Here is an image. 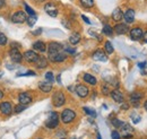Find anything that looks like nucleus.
Masks as SVG:
<instances>
[{"label":"nucleus","mask_w":147,"mask_h":139,"mask_svg":"<svg viewBox=\"0 0 147 139\" xmlns=\"http://www.w3.org/2000/svg\"><path fill=\"white\" fill-rule=\"evenodd\" d=\"M59 124V114L57 112H51L48 120L45 121V127L49 129H55Z\"/></svg>","instance_id":"nucleus-1"},{"label":"nucleus","mask_w":147,"mask_h":139,"mask_svg":"<svg viewBox=\"0 0 147 139\" xmlns=\"http://www.w3.org/2000/svg\"><path fill=\"white\" fill-rule=\"evenodd\" d=\"M52 103L55 107H60L66 103V96L62 92H55L52 96Z\"/></svg>","instance_id":"nucleus-2"},{"label":"nucleus","mask_w":147,"mask_h":139,"mask_svg":"<svg viewBox=\"0 0 147 139\" xmlns=\"http://www.w3.org/2000/svg\"><path fill=\"white\" fill-rule=\"evenodd\" d=\"M75 118H76V113L70 109H66L61 113V120L63 123H70L75 120Z\"/></svg>","instance_id":"nucleus-3"},{"label":"nucleus","mask_w":147,"mask_h":139,"mask_svg":"<svg viewBox=\"0 0 147 139\" xmlns=\"http://www.w3.org/2000/svg\"><path fill=\"white\" fill-rule=\"evenodd\" d=\"M26 20H27V15L25 11H22V10L16 11L11 16V22L15 24H22V23H25Z\"/></svg>","instance_id":"nucleus-4"},{"label":"nucleus","mask_w":147,"mask_h":139,"mask_svg":"<svg viewBox=\"0 0 147 139\" xmlns=\"http://www.w3.org/2000/svg\"><path fill=\"white\" fill-rule=\"evenodd\" d=\"M9 57H10V59H11V61H13L14 63H19V62H22V60H23V54L19 52V50L16 49V48H11V49H10V51H9Z\"/></svg>","instance_id":"nucleus-5"},{"label":"nucleus","mask_w":147,"mask_h":139,"mask_svg":"<svg viewBox=\"0 0 147 139\" xmlns=\"http://www.w3.org/2000/svg\"><path fill=\"white\" fill-rule=\"evenodd\" d=\"M44 10H45V13H47L49 16H51V17H57V16H58V7L55 6L53 2H48V3H45Z\"/></svg>","instance_id":"nucleus-6"},{"label":"nucleus","mask_w":147,"mask_h":139,"mask_svg":"<svg viewBox=\"0 0 147 139\" xmlns=\"http://www.w3.org/2000/svg\"><path fill=\"white\" fill-rule=\"evenodd\" d=\"M63 49V45L59 42H50L48 45V53L49 54H53V53L61 52Z\"/></svg>","instance_id":"nucleus-7"},{"label":"nucleus","mask_w":147,"mask_h":139,"mask_svg":"<svg viewBox=\"0 0 147 139\" xmlns=\"http://www.w3.org/2000/svg\"><path fill=\"white\" fill-rule=\"evenodd\" d=\"M23 58H24L27 62L35 63V62H36V60L38 59V54H37L34 50H27L26 52L23 54Z\"/></svg>","instance_id":"nucleus-8"},{"label":"nucleus","mask_w":147,"mask_h":139,"mask_svg":"<svg viewBox=\"0 0 147 139\" xmlns=\"http://www.w3.org/2000/svg\"><path fill=\"white\" fill-rule=\"evenodd\" d=\"M92 57L95 61H103V62L108 61V55H107V53L104 52L103 50H101V49H97L96 51H94Z\"/></svg>","instance_id":"nucleus-9"},{"label":"nucleus","mask_w":147,"mask_h":139,"mask_svg":"<svg viewBox=\"0 0 147 139\" xmlns=\"http://www.w3.org/2000/svg\"><path fill=\"white\" fill-rule=\"evenodd\" d=\"M143 36H144V32L139 27H135L130 31V38L132 41H139L140 38H143Z\"/></svg>","instance_id":"nucleus-10"},{"label":"nucleus","mask_w":147,"mask_h":139,"mask_svg":"<svg viewBox=\"0 0 147 139\" xmlns=\"http://www.w3.org/2000/svg\"><path fill=\"white\" fill-rule=\"evenodd\" d=\"M67 59V54L63 52L53 53V54H49V60L52 62H62Z\"/></svg>","instance_id":"nucleus-11"},{"label":"nucleus","mask_w":147,"mask_h":139,"mask_svg":"<svg viewBox=\"0 0 147 139\" xmlns=\"http://www.w3.org/2000/svg\"><path fill=\"white\" fill-rule=\"evenodd\" d=\"M75 90H76L77 95H78L79 97H82V99L86 97V96L90 94V89H88V87L85 86V85H77L76 88H75Z\"/></svg>","instance_id":"nucleus-12"},{"label":"nucleus","mask_w":147,"mask_h":139,"mask_svg":"<svg viewBox=\"0 0 147 139\" xmlns=\"http://www.w3.org/2000/svg\"><path fill=\"white\" fill-rule=\"evenodd\" d=\"M0 112L3 115H10L13 112V106L9 102H2L0 103Z\"/></svg>","instance_id":"nucleus-13"},{"label":"nucleus","mask_w":147,"mask_h":139,"mask_svg":"<svg viewBox=\"0 0 147 139\" xmlns=\"http://www.w3.org/2000/svg\"><path fill=\"white\" fill-rule=\"evenodd\" d=\"M113 31H114L118 35H122V34H126V33L128 32L129 27L127 24L119 23V24H117V25L113 27Z\"/></svg>","instance_id":"nucleus-14"},{"label":"nucleus","mask_w":147,"mask_h":139,"mask_svg":"<svg viewBox=\"0 0 147 139\" xmlns=\"http://www.w3.org/2000/svg\"><path fill=\"white\" fill-rule=\"evenodd\" d=\"M18 101H19V103H20V104L27 105L32 102V96H31L28 93L23 92V93H20V94L18 95Z\"/></svg>","instance_id":"nucleus-15"},{"label":"nucleus","mask_w":147,"mask_h":139,"mask_svg":"<svg viewBox=\"0 0 147 139\" xmlns=\"http://www.w3.org/2000/svg\"><path fill=\"white\" fill-rule=\"evenodd\" d=\"M52 83L48 82V80H44V82H41L38 84V88L43 92V93H50L52 90Z\"/></svg>","instance_id":"nucleus-16"},{"label":"nucleus","mask_w":147,"mask_h":139,"mask_svg":"<svg viewBox=\"0 0 147 139\" xmlns=\"http://www.w3.org/2000/svg\"><path fill=\"white\" fill-rule=\"evenodd\" d=\"M112 19L114 22H121L123 19V11L121 10V8L117 7L113 11H112Z\"/></svg>","instance_id":"nucleus-17"},{"label":"nucleus","mask_w":147,"mask_h":139,"mask_svg":"<svg viewBox=\"0 0 147 139\" xmlns=\"http://www.w3.org/2000/svg\"><path fill=\"white\" fill-rule=\"evenodd\" d=\"M123 19H125L128 24L134 23V22H135V10L131 9V8L127 9V11L123 14Z\"/></svg>","instance_id":"nucleus-18"},{"label":"nucleus","mask_w":147,"mask_h":139,"mask_svg":"<svg viewBox=\"0 0 147 139\" xmlns=\"http://www.w3.org/2000/svg\"><path fill=\"white\" fill-rule=\"evenodd\" d=\"M110 95L114 102H117V103H122V102H123V95H122L118 89L112 90L110 93Z\"/></svg>","instance_id":"nucleus-19"},{"label":"nucleus","mask_w":147,"mask_h":139,"mask_svg":"<svg viewBox=\"0 0 147 139\" xmlns=\"http://www.w3.org/2000/svg\"><path fill=\"white\" fill-rule=\"evenodd\" d=\"M121 129H122V132H123V137L125 138H131V135L134 132V129H132V127H130V124L123 123L122 127H121Z\"/></svg>","instance_id":"nucleus-20"},{"label":"nucleus","mask_w":147,"mask_h":139,"mask_svg":"<svg viewBox=\"0 0 147 139\" xmlns=\"http://www.w3.org/2000/svg\"><path fill=\"white\" fill-rule=\"evenodd\" d=\"M36 67L38 69H43V68H47L48 67V65H49V61H48V59L45 58V57H43V55H38V59L36 60Z\"/></svg>","instance_id":"nucleus-21"},{"label":"nucleus","mask_w":147,"mask_h":139,"mask_svg":"<svg viewBox=\"0 0 147 139\" xmlns=\"http://www.w3.org/2000/svg\"><path fill=\"white\" fill-rule=\"evenodd\" d=\"M33 49L38 51V52H44L47 50V45L43 41H36L33 43Z\"/></svg>","instance_id":"nucleus-22"},{"label":"nucleus","mask_w":147,"mask_h":139,"mask_svg":"<svg viewBox=\"0 0 147 139\" xmlns=\"http://www.w3.org/2000/svg\"><path fill=\"white\" fill-rule=\"evenodd\" d=\"M83 79H84V82H86L87 84H90V85H96V83H97V80H96V78L92 76L91 74H84V76H83Z\"/></svg>","instance_id":"nucleus-23"},{"label":"nucleus","mask_w":147,"mask_h":139,"mask_svg":"<svg viewBox=\"0 0 147 139\" xmlns=\"http://www.w3.org/2000/svg\"><path fill=\"white\" fill-rule=\"evenodd\" d=\"M142 97H143V94H140V93H132L131 95H130V101L134 103L135 105L138 104V102L142 100Z\"/></svg>","instance_id":"nucleus-24"},{"label":"nucleus","mask_w":147,"mask_h":139,"mask_svg":"<svg viewBox=\"0 0 147 139\" xmlns=\"http://www.w3.org/2000/svg\"><path fill=\"white\" fill-rule=\"evenodd\" d=\"M80 41V34L79 33H73V34L69 36V42L73 44V45H76L77 43H79Z\"/></svg>","instance_id":"nucleus-25"},{"label":"nucleus","mask_w":147,"mask_h":139,"mask_svg":"<svg viewBox=\"0 0 147 139\" xmlns=\"http://www.w3.org/2000/svg\"><path fill=\"white\" fill-rule=\"evenodd\" d=\"M102 31H103V34H105L107 36H112V35H113V28L111 27L109 24L104 25Z\"/></svg>","instance_id":"nucleus-26"},{"label":"nucleus","mask_w":147,"mask_h":139,"mask_svg":"<svg viewBox=\"0 0 147 139\" xmlns=\"http://www.w3.org/2000/svg\"><path fill=\"white\" fill-rule=\"evenodd\" d=\"M104 49H105V53H107V54H112L113 51H114L113 45H112V43H111L110 41H107V42H105V44H104Z\"/></svg>","instance_id":"nucleus-27"},{"label":"nucleus","mask_w":147,"mask_h":139,"mask_svg":"<svg viewBox=\"0 0 147 139\" xmlns=\"http://www.w3.org/2000/svg\"><path fill=\"white\" fill-rule=\"evenodd\" d=\"M80 5L85 8H92L94 7V0H80Z\"/></svg>","instance_id":"nucleus-28"},{"label":"nucleus","mask_w":147,"mask_h":139,"mask_svg":"<svg viewBox=\"0 0 147 139\" xmlns=\"http://www.w3.org/2000/svg\"><path fill=\"white\" fill-rule=\"evenodd\" d=\"M36 20H37V16L36 15H33V16H30V17H27V24H28V26H34V24L36 23Z\"/></svg>","instance_id":"nucleus-29"},{"label":"nucleus","mask_w":147,"mask_h":139,"mask_svg":"<svg viewBox=\"0 0 147 139\" xmlns=\"http://www.w3.org/2000/svg\"><path fill=\"white\" fill-rule=\"evenodd\" d=\"M24 8H25V11L30 15V16H33V15H35V11L33 10V8L32 7H30L26 2H24Z\"/></svg>","instance_id":"nucleus-30"},{"label":"nucleus","mask_w":147,"mask_h":139,"mask_svg":"<svg viewBox=\"0 0 147 139\" xmlns=\"http://www.w3.org/2000/svg\"><path fill=\"white\" fill-rule=\"evenodd\" d=\"M45 79H47L48 82H50V83H53V82H55V77H53L52 71H48V72L45 74Z\"/></svg>","instance_id":"nucleus-31"},{"label":"nucleus","mask_w":147,"mask_h":139,"mask_svg":"<svg viewBox=\"0 0 147 139\" xmlns=\"http://www.w3.org/2000/svg\"><path fill=\"white\" fill-rule=\"evenodd\" d=\"M6 44H7V36L0 32V45L2 47V45H6Z\"/></svg>","instance_id":"nucleus-32"},{"label":"nucleus","mask_w":147,"mask_h":139,"mask_svg":"<svg viewBox=\"0 0 147 139\" xmlns=\"http://www.w3.org/2000/svg\"><path fill=\"white\" fill-rule=\"evenodd\" d=\"M25 109H26V105H23V104H20V103H19L18 105H16V106H15V110H14V111H15L16 113H19V112H23Z\"/></svg>","instance_id":"nucleus-33"},{"label":"nucleus","mask_w":147,"mask_h":139,"mask_svg":"<svg viewBox=\"0 0 147 139\" xmlns=\"http://www.w3.org/2000/svg\"><path fill=\"white\" fill-rule=\"evenodd\" d=\"M112 124H113L115 128H121L122 124H123V122L118 120V119H113V120H112Z\"/></svg>","instance_id":"nucleus-34"},{"label":"nucleus","mask_w":147,"mask_h":139,"mask_svg":"<svg viewBox=\"0 0 147 139\" xmlns=\"http://www.w3.org/2000/svg\"><path fill=\"white\" fill-rule=\"evenodd\" d=\"M84 112H86L88 115H92L93 118H95V117H96V112H95V111H93V110H91L90 107H84Z\"/></svg>","instance_id":"nucleus-35"},{"label":"nucleus","mask_w":147,"mask_h":139,"mask_svg":"<svg viewBox=\"0 0 147 139\" xmlns=\"http://www.w3.org/2000/svg\"><path fill=\"white\" fill-rule=\"evenodd\" d=\"M36 74L33 71V70H28V71H26L25 74H18L17 76H35Z\"/></svg>","instance_id":"nucleus-36"},{"label":"nucleus","mask_w":147,"mask_h":139,"mask_svg":"<svg viewBox=\"0 0 147 139\" xmlns=\"http://www.w3.org/2000/svg\"><path fill=\"white\" fill-rule=\"evenodd\" d=\"M111 136H112V139H120V134L117 131V130H113L112 131V134H111Z\"/></svg>","instance_id":"nucleus-37"},{"label":"nucleus","mask_w":147,"mask_h":139,"mask_svg":"<svg viewBox=\"0 0 147 139\" xmlns=\"http://www.w3.org/2000/svg\"><path fill=\"white\" fill-rule=\"evenodd\" d=\"M138 67H139L140 69L144 71V70H145V68H147V62H146V61H144V62H139V63H138Z\"/></svg>","instance_id":"nucleus-38"},{"label":"nucleus","mask_w":147,"mask_h":139,"mask_svg":"<svg viewBox=\"0 0 147 139\" xmlns=\"http://www.w3.org/2000/svg\"><path fill=\"white\" fill-rule=\"evenodd\" d=\"M65 51L67 53H70V54H75L76 53V50L73 49V48H69V47L68 48H65Z\"/></svg>","instance_id":"nucleus-39"},{"label":"nucleus","mask_w":147,"mask_h":139,"mask_svg":"<svg viewBox=\"0 0 147 139\" xmlns=\"http://www.w3.org/2000/svg\"><path fill=\"white\" fill-rule=\"evenodd\" d=\"M102 93H103L104 95H108V94L110 93V92H109V87L105 86V85H104V86H102Z\"/></svg>","instance_id":"nucleus-40"},{"label":"nucleus","mask_w":147,"mask_h":139,"mask_svg":"<svg viewBox=\"0 0 147 139\" xmlns=\"http://www.w3.org/2000/svg\"><path fill=\"white\" fill-rule=\"evenodd\" d=\"M82 18H83V20H84V22H85V23H87V24H91V20H90V19H88V18L86 17V16H85V15H82Z\"/></svg>","instance_id":"nucleus-41"},{"label":"nucleus","mask_w":147,"mask_h":139,"mask_svg":"<svg viewBox=\"0 0 147 139\" xmlns=\"http://www.w3.org/2000/svg\"><path fill=\"white\" fill-rule=\"evenodd\" d=\"M132 121H134V123H138V122L140 121V118L139 117H136V118L132 117Z\"/></svg>","instance_id":"nucleus-42"},{"label":"nucleus","mask_w":147,"mask_h":139,"mask_svg":"<svg viewBox=\"0 0 147 139\" xmlns=\"http://www.w3.org/2000/svg\"><path fill=\"white\" fill-rule=\"evenodd\" d=\"M62 24H63V25H65L67 28H70V24H69L68 22H66V20H62Z\"/></svg>","instance_id":"nucleus-43"},{"label":"nucleus","mask_w":147,"mask_h":139,"mask_svg":"<svg viewBox=\"0 0 147 139\" xmlns=\"http://www.w3.org/2000/svg\"><path fill=\"white\" fill-rule=\"evenodd\" d=\"M41 32H42V30H41V28H38V30H37V31H35V32H33V34H34V35L41 34Z\"/></svg>","instance_id":"nucleus-44"},{"label":"nucleus","mask_w":147,"mask_h":139,"mask_svg":"<svg viewBox=\"0 0 147 139\" xmlns=\"http://www.w3.org/2000/svg\"><path fill=\"white\" fill-rule=\"evenodd\" d=\"M143 38H144V42H145V43H147V32H145V33H144Z\"/></svg>","instance_id":"nucleus-45"},{"label":"nucleus","mask_w":147,"mask_h":139,"mask_svg":"<svg viewBox=\"0 0 147 139\" xmlns=\"http://www.w3.org/2000/svg\"><path fill=\"white\" fill-rule=\"evenodd\" d=\"M129 105L126 103V104H122V110H128Z\"/></svg>","instance_id":"nucleus-46"},{"label":"nucleus","mask_w":147,"mask_h":139,"mask_svg":"<svg viewBox=\"0 0 147 139\" xmlns=\"http://www.w3.org/2000/svg\"><path fill=\"white\" fill-rule=\"evenodd\" d=\"M3 5H5V0H0V8H1Z\"/></svg>","instance_id":"nucleus-47"},{"label":"nucleus","mask_w":147,"mask_h":139,"mask_svg":"<svg viewBox=\"0 0 147 139\" xmlns=\"http://www.w3.org/2000/svg\"><path fill=\"white\" fill-rule=\"evenodd\" d=\"M144 109H145V110L147 111V101L145 102V103H144Z\"/></svg>","instance_id":"nucleus-48"},{"label":"nucleus","mask_w":147,"mask_h":139,"mask_svg":"<svg viewBox=\"0 0 147 139\" xmlns=\"http://www.w3.org/2000/svg\"><path fill=\"white\" fill-rule=\"evenodd\" d=\"M2 97H3V93H2V92H1V90H0V100H1V99H2Z\"/></svg>","instance_id":"nucleus-49"},{"label":"nucleus","mask_w":147,"mask_h":139,"mask_svg":"<svg viewBox=\"0 0 147 139\" xmlns=\"http://www.w3.org/2000/svg\"><path fill=\"white\" fill-rule=\"evenodd\" d=\"M97 139H102V138H101V135H100V132H97Z\"/></svg>","instance_id":"nucleus-50"},{"label":"nucleus","mask_w":147,"mask_h":139,"mask_svg":"<svg viewBox=\"0 0 147 139\" xmlns=\"http://www.w3.org/2000/svg\"><path fill=\"white\" fill-rule=\"evenodd\" d=\"M35 1H37V2H43V1H45V0H35Z\"/></svg>","instance_id":"nucleus-51"},{"label":"nucleus","mask_w":147,"mask_h":139,"mask_svg":"<svg viewBox=\"0 0 147 139\" xmlns=\"http://www.w3.org/2000/svg\"><path fill=\"white\" fill-rule=\"evenodd\" d=\"M37 139H42V138H37Z\"/></svg>","instance_id":"nucleus-52"},{"label":"nucleus","mask_w":147,"mask_h":139,"mask_svg":"<svg viewBox=\"0 0 147 139\" xmlns=\"http://www.w3.org/2000/svg\"><path fill=\"white\" fill-rule=\"evenodd\" d=\"M62 139H65V138H62Z\"/></svg>","instance_id":"nucleus-53"}]
</instances>
